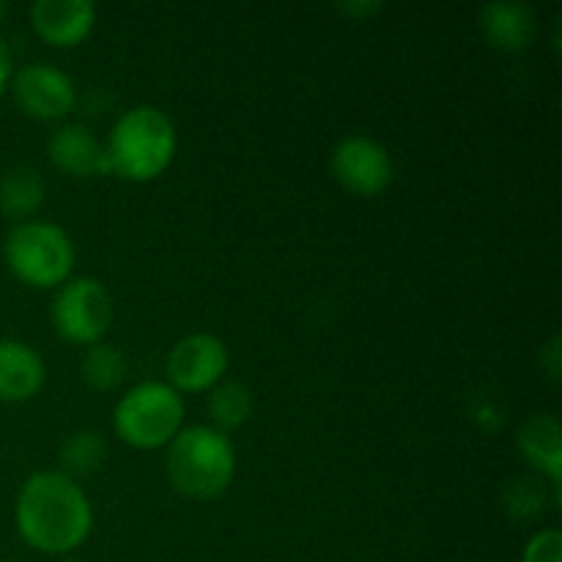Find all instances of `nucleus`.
<instances>
[{"mask_svg": "<svg viewBox=\"0 0 562 562\" xmlns=\"http://www.w3.org/2000/svg\"><path fill=\"white\" fill-rule=\"evenodd\" d=\"M47 157L55 168L71 176L91 179V176L113 173L108 146L86 124H60L47 140Z\"/></svg>", "mask_w": 562, "mask_h": 562, "instance_id": "9b49d317", "label": "nucleus"}, {"mask_svg": "<svg viewBox=\"0 0 562 562\" xmlns=\"http://www.w3.org/2000/svg\"><path fill=\"white\" fill-rule=\"evenodd\" d=\"M228 346L212 333H190L173 344L165 360L168 384L179 393H203L223 382L228 371Z\"/></svg>", "mask_w": 562, "mask_h": 562, "instance_id": "6e6552de", "label": "nucleus"}, {"mask_svg": "<svg viewBox=\"0 0 562 562\" xmlns=\"http://www.w3.org/2000/svg\"><path fill=\"white\" fill-rule=\"evenodd\" d=\"M519 448L558 488L562 481V434L558 417L547 412L527 417L519 428Z\"/></svg>", "mask_w": 562, "mask_h": 562, "instance_id": "4468645a", "label": "nucleus"}, {"mask_svg": "<svg viewBox=\"0 0 562 562\" xmlns=\"http://www.w3.org/2000/svg\"><path fill=\"white\" fill-rule=\"evenodd\" d=\"M165 472L184 497L217 499L236 477V448L214 426L181 428L168 445Z\"/></svg>", "mask_w": 562, "mask_h": 562, "instance_id": "7ed1b4c3", "label": "nucleus"}, {"mask_svg": "<svg viewBox=\"0 0 562 562\" xmlns=\"http://www.w3.org/2000/svg\"><path fill=\"white\" fill-rule=\"evenodd\" d=\"M335 9L346 16H357V20H368V16L379 14L384 9L379 0H346V3H338Z\"/></svg>", "mask_w": 562, "mask_h": 562, "instance_id": "aec40b11", "label": "nucleus"}, {"mask_svg": "<svg viewBox=\"0 0 562 562\" xmlns=\"http://www.w3.org/2000/svg\"><path fill=\"white\" fill-rule=\"evenodd\" d=\"M329 168L338 184L355 195H379L393 181L395 165L387 146L371 135H346L329 154Z\"/></svg>", "mask_w": 562, "mask_h": 562, "instance_id": "0eeeda50", "label": "nucleus"}, {"mask_svg": "<svg viewBox=\"0 0 562 562\" xmlns=\"http://www.w3.org/2000/svg\"><path fill=\"white\" fill-rule=\"evenodd\" d=\"M49 322L55 333L69 344H99L113 324V296L108 285L91 274L69 278L55 291Z\"/></svg>", "mask_w": 562, "mask_h": 562, "instance_id": "423d86ee", "label": "nucleus"}, {"mask_svg": "<svg viewBox=\"0 0 562 562\" xmlns=\"http://www.w3.org/2000/svg\"><path fill=\"white\" fill-rule=\"evenodd\" d=\"M3 562H11V560H3Z\"/></svg>", "mask_w": 562, "mask_h": 562, "instance_id": "393cba45", "label": "nucleus"}, {"mask_svg": "<svg viewBox=\"0 0 562 562\" xmlns=\"http://www.w3.org/2000/svg\"><path fill=\"white\" fill-rule=\"evenodd\" d=\"M14 525L27 547L44 554H69L91 536V499L60 470L33 472L16 494Z\"/></svg>", "mask_w": 562, "mask_h": 562, "instance_id": "f257e3e1", "label": "nucleus"}, {"mask_svg": "<svg viewBox=\"0 0 562 562\" xmlns=\"http://www.w3.org/2000/svg\"><path fill=\"white\" fill-rule=\"evenodd\" d=\"M521 562H562V532L558 527L536 532L521 552Z\"/></svg>", "mask_w": 562, "mask_h": 562, "instance_id": "6ab92c4d", "label": "nucleus"}, {"mask_svg": "<svg viewBox=\"0 0 562 562\" xmlns=\"http://www.w3.org/2000/svg\"><path fill=\"white\" fill-rule=\"evenodd\" d=\"M126 368H130V362H126L124 351L113 344H104V340L88 346L80 362L82 379L97 393H110V390L119 387L126 379Z\"/></svg>", "mask_w": 562, "mask_h": 562, "instance_id": "f3484780", "label": "nucleus"}, {"mask_svg": "<svg viewBox=\"0 0 562 562\" xmlns=\"http://www.w3.org/2000/svg\"><path fill=\"white\" fill-rule=\"evenodd\" d=\"M11 77H14V58H11V49L5 44V38H0V97L11 86Z\"/></svg>", "mask_w": 562, "mask_h": 562, "instance_id": "4be33fe9", "label": "nucleus"}, {"mask_svg": "<svg viewBox=\"0 0 562 562\" xmlns=\"http://www.w3.org/2000/svg\"><path fill=\"white\" fill-rule=\"evenodd\" d=\"M64 562H80V560H64Z\"/></svg>", "mask_w": 562, "mask_h": 562, "instance_id": "b1692460", "label": "nucleus"}, {"mask_svg": "<svg viewBox=\"0 0 562 562\" xmlns=\"http://www.w3.org/2000/svg\"><path fill=\"white\" fill-rule=\"evenodd\" d=\"M47 187H44L42 173L33 165H11L0 176V212L9 220L25 223L42 209Z\"/></svg>", "mask_w": 562, "mask_h": 562, "instance_id": "2eb2a0df", "label": "nucleus"}, {"mask_svg": "<svg viewBox=\"0 0 562 562\" xmlns=\"http://www.w3.org/2000/svg\"><path fill=\"white\" fill-rule=\"evenodd\" d=\"M14 102L25 115L36 121H58L71 113L77 104V86L64 69L55 64H25L11 77Z\"/></svg>", "mask_w": 562, "mask_h": 562, "instance_id": "1a4fd4ad", "label": "nucleus"}, {"mask_svg": "<svg viewBox=\"0 0 562 562\" xmlns=\"http://www.w3.org/2000/svg\"><path fill=\"white\" fill-rule=\"evenodd\" d=\"M5 11H9V5H5V3H3V0H0V22H3V20H5Z\"/></svg>", "mask_w": 562, "mask_h": 562, "instance_id": "5701e85b", "label": "nucleus"}, {"mask_svg": "<svg viewBox=\"0 0 562 562\" xmlns=\"http://www.w3.org/2000/svg\"><path fill=\"white\" fill-rule=\"evenodd\" d=\"M184 423V398L168 382H143L126 390L113 409L115 434L130 448H168Z\"/></svg>", "mask_w": 562, "mask_h": 562, "instance_id": "39448f33", "label": "nucleus"}, {"mask_svg": "<svg viewBox=\"0 0 562 562\" xmlns=\"http://www.w3.org/2000/svg\"><path fill=\"white\" fill-rule=\"evenodd\" d=\"M104 146L113 173L130 181H151L173 162L179 135L173 119L165 110L137 104L115 121Z\"/></svg>", "mask_w": 562, "mask_h": 562, "instance_id": "f03ea898", "label": "nucleus"}, {"mask_svg": "<svg viewBox=\"0 0 562 562\" xmlns=\"http://www.w3.org/2000/svg\"><path fill=\"white\" fill-rule=\"evenodd\" d=\"M104 456H108V445L97 431H71L58 450L60 467H64L60 472L69 477L91 475L102 467Z\"/></svg>", "mask_w": 562, "mask_h": 562, "instance_id": "a211bd4d", "label": "nucleus"}, {"mask_svg": "<svg viewBox=\"0 0 562 562\" xmlns=\"http://www.w3.org/2000/svg\"><path fill=\"white\" fill-rule=\"evenodd\" d=\"M47 382L44 357L31 344L0 338V404H22L42 393Z\"/></svg>", "mask_w": 562, "mask_h": 562, "instance_id": "f8f14e48", "label": "nucleus"}, {"mask_svg": "<svg viewBox=\"0 0 562 562\" xmlns=\"http://www.w3.org/2000/svg\"><path fill=\"white\" fill-rule=\"evenodd\" d=\"M5 267L16 280L33 289H55L66 283L75 269V241L49 220H25L14 223L3 241Z\"/></svg>", "mask_w": 562, "mask_h": 562, "instance_id": "20e7f679", "label": "nucleus"}, {"mask_svg": "<svg viewBox=\"0 0 562 562\" xmlns=\"http://www.w3.org/2000/svg\"><path fill=\"white\" fill-rule=\"evenodd\" d=\"M252 406L256 404H252L250 387L241 382H234V379H225V382L214 384V387L209 390V417H212V426L223 434L236 431V428L245 426L252 415Z\"/></svg>", "mask_w": 562, "mask_h": 562, "instance_id": "dca6fc26", "label": "nucleus"}, {"mask_svg": "<svg viewBox=\"0 0 562 562\" xmlns=\"http://www.w3.org/2000/svg\"><path fill=\"white\" fill-rule=\"evenodd\" d=\"M541 366L547 368L549 376L560 379V335H552V338L547 340V346L541 349Z\"/></svg>", "mask_w": 562, "mask_h": 562, "instance_id": "412c9836", "label": "nucleus"}, {"mask_svg": "<svg viewBox=\"0 0 562 562\" xmlns=\"http://www.w3.org/2000/svg\"><path fill=\"white\" fill-rule=\"evenodd\" d=\"M481 25L488 42L499 49H525L536 36V14L519 0H494L481 11Z\"/></svg>", "mask_w": 562, "mask_h": 562, "instance_id": "ddd939ff", "label": "nucleus"}, {"mask_svg": "<svg viewBox=\"0 0 562 562\" xmlns=\"http://www.w3.org/2000/svg\"><path fill=\"white\" fill-rule=\"evenodd\" d=\"M31 25L44 42L55 47H75L97 25L93 0H36L31 5Z\"/></svg>", "mask_w": 562, "mask_h": 562, "instance_id": "9d476101", "label": "nucleus"}]
</instances>
